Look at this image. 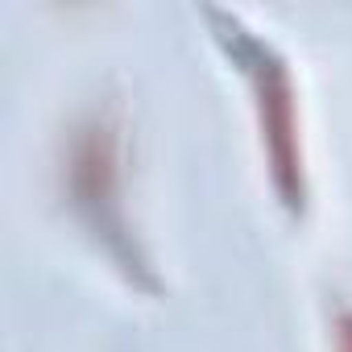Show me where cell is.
I'll use <instances>...</instances> for the list:
<instances>
[{"label":"cell","instance_id":"cell-1","mask_svg":"<svg viewBox=\"0 0 352 352\" xmlns=\"http://www.w3.org/2000/svg\"><path fill=\"white\" fill-rule=\"evenodd\" d=\"M67 191L75 212L96 228L112 232L124 241V220H120V137L108 116H87L71 133L67 149Z\"/></svg>","mask_w":352,"mask_h":352},{"label":"cell","instance_id":"cell-2","mask_svg":"<svg viewBox=\"0 0 352 352\" xmlns=\"http://www.w3.org/2000/svg\"><path fill=\"white\" fill-rule=\"evenodd\" d=\"M253 96L261 116V141L274 170V187L294 208L302 204V149H298V112H294V87L286 67L270 54V46L253 42Z\"/></svg>","mask_w":352,"mask_h":352},{"label":"cell","instance_id":"cell-3","mask_svg":"<svg viewBox=\"0 0 352 352\" xmlns=\"http://www.w3.org/2000/svg\"><path fill=\"white\" fill-rule=\"evenodd\" d=\"M336 352H352V307L336 315Z\"/></svg>","mask_w":352,"mask_h":352}]
</instances>
